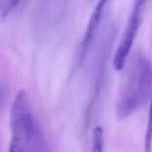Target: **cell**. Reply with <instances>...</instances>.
<instances>
[{
  "label": "cell",
  "mask_w": 152,
  "mask_h": 152,
  "mask_svg": "<svg viewBox=\"0 0 152 152\" xmlns=\"http://www.w3.org/2000/svg\"><path fill=\"white\" fill-rule=\"evenodd\" d=\"M152 93V65L145 56L137 59L129 71L120 95L116 114L120 120L127 118L143 106Z\"/></svg>",
  "instance_id": "cell-1"
},
{
  "label": "cell",
  "mask_w": 152,
  "mask_h": 152,
  "mask_svg": "<svg viewBox=\"0 0 152 152\" xmlns=\"http://www.w3.org/2000/svg\"><path fill=\"white\" fill-rule=\"evenodd\" d=\"M10 125L8 152H48L44 134L32 114H16L10 118Z\"/></svg>",
  "instance_id": "cell-2"
},
{
  "label": "cell",
  "mask_w": 152,
  "mask_h": 152,
  "mask_svg": "<svg viewBox=\"0 0 152 152\" xmlns=\"http://www.w3.org/2000/svg\"><path fill=\"white\" fill-rule=\"evenodd\" d=\"M110 0H99L91 16L90 20L88 24L86 33H85L84 38L82 41L81 45L80 47V59H83L86 55L88 49L90 47L94 37L97 32L98 28L100 24L102 18L103 16L105 10L106 8L107 4Z\"/></svg>",
  "instance_id": "cell-3"
},
{
  "label": "cell",
  "mask_w": 152,
  "mask_h": 152,
  "mask_svg": "<svg viewBox=\"0 0 152 152\" xmlns=\"http://www.w3.org/2000/svg\"><path fill=\"white\" fill-rule=\"evenodd\" d=\"M91 152H104V132L99 126L94 129Z\"/></svg>",
  "instance_id": "cell-4"
},
{
  "label": "cell",
  "mask_w": 152,
  "mask_h": 152,
  "mask_svg": "<svg viewBox=\"0 0 152 152\" xmlns=\"http://www.w3.org/2000/svg\"><path fill=\"white\" fill-rule=\"evenodd\" d=\"M152 144V97L145 135V152H150Z\"/></svg>",
  "instance_id": "cell-5"
},
{
  "label": "cell",
  "mask_w": 152,
  "mask_h": 152,
  "mask_svg": "<svg viewBox=\"0 0 152 152\" xmlns=\"http://www.w3.org/2000/svg\"><path fill=\"white\" fill-rule=\"evenodd\" d=\"M21 0H0V19L5 18L16 6Z\"/></svg>",
  "instance_id": "cell-6"
},
{
  "label": "cell",
  "mask_w": 152,
  "mask_h": 152,
  "mask_svg": "<svg viewBox=\"0 0 152 152\" xmlns=\"http://www.w3.org/2000/svg\"><path fill=\"white\" fill-rule=\"evenodd\" d=\"M5 101V93L4 90L0 87V107L2 106Z\"/></svg>",
  "instance_id": "cell-7"
}]
</instances>
